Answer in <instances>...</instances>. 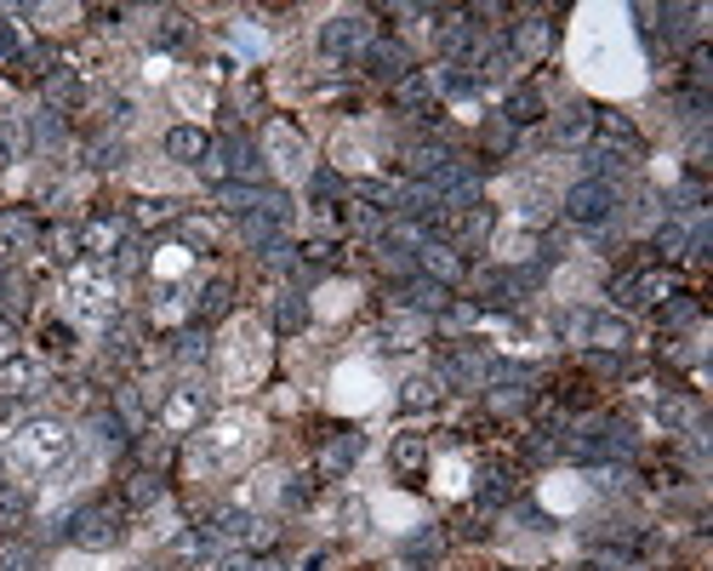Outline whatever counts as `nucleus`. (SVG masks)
I'll list each match as a JSON object with an SVG mask.
<instances>
[{
  "mask_svg": "<svg viewBox=\"0 0 713 571\" xmlns=\"http://www.w3.org/2000/svg\"><path fill=\"white\" fill-rule=\"evenodd\" d=\"M29 309H35L29 281H23V275H7V281H0V320H12V326H17V320H29Z\"/></svg>",
  "mask_w": 713,
  "mask_h": 571,
  "instance_id": "obj_39",
  "label": "nucleus"
},
{
  "mask_svg": "<svg viewBox=\"0 0 713 571\" xmlns=\"http://www.w3.org/2000/svg\"><path fill=\"white\" fill-rule=\"evenodd\" d=\"M40 92H46V109H52V115H63V109H74V104H81V97H86V81H81V74H74V69H52V74H46V81H40Z\"/></svg>",
  "mask_w": 713,
  "mask_h": 571,
  "instance_id": "obj_29",
  "label": "nucleus"
},
{
  "mask_svg": "<svg viewBox=\"0 0 713 571\" xmlns=\"http://www.w3.org/2000/svg\"><path fill=\"white\" fill-rule=\"evenodd\" d=\"M7 457H12L17 475L46 480V475H58V468L74 457V435L58 424V417H29V424H17V429H12Z\"/></svg>",
  "mask_w": 713,
  "mask_h": 571,
  "instance_id": "obj_1",
  "label": "nucleus"
},
{
  "mask_svg": "<svg viewBox=\"0 0 713 571\" xmlns=\"http://www.w3.org/2000/svg\"><path fill=\"white\" fill-rule=\"evenodd\" d=\"M508 498H514V475L508 468H486L479 475V509H502Z\"/></svg>",
  "mask_w": 713,
  "mask_h": 571,
  "instance_id": "obj_41",
  "label": "nucleus"
},
{
  "mask_svg": "<svg viewBox=\"0 0 713 571\" xmlns=\"http://www.w3.org/2000/svg\"><path fill=\"white\" fill-rule=\"evenodd\" d=\"M0 281H7V246H0Z\"/></svg>",
  "mask_w": 713,
  "mask_h": 571,
  "instance_id": "obj_64",
  "label": "nucleus"
},
{
  "mask_svg": "<svg viewBox=\"0 0 713 571\" xmlns=\"http://www.w3.org/2000/svg\"><path fill=\"white\" fill-rule=\"evenodd\" d=\"M691 235H697V229H685V217H668V223L656 229V252H662V258H685V252H691Z\"/></svg>",
  "mask_w": 713,
  "mask_h": 571,
  "instance_id": "obj_43",
  "label": "nucleus"
},
{
  "mask_svg": "<svg viewBox=\"0 0 713 571\" xmlns=\"http://www.w3.org/2000/svg\"><path fill=\"white\" fill-rule=\"evenodd\" d=\"M589 571H633V555H628V549H594V555H589Z\"/></svg>",
  "mask_w": 713,
  "mask_h": 571,
  "instance_id": "obj_56",
  "label": "nucleus"
},
{
  "mask_svg": "<svg viewBox=\"0 0 713 571\" xmlns=\"http://www.w3.org/2000/svg\"><path fill=\"white\" fill-rule=\"evenodd\" d=\"M548 143L554 148H577V155H582V148L594 143V109L571 104L566 115H548Z\"/></svg>",
  "mask_w": 713,
  "mask_h": 571,
  "instance_id": "obj_19",
  "label": "nucleus"
},
{
  "mask_svg": "<svg viewBox=\"0 0 713 571\" xmlns=\"http://www.w3.org/2000/svg\"><path fill=\"white\" fill-rule=\"evenodd\" d=\"M514 138H520V132H514V127H508V120H502V115H491V120H486V127H479V143H486V155H497V160L508 155V148H514Z\"/></svg>",
  "mask_w": 713,
  "mask_h": 571,
  "instance_id": "obj_46",
  "label": "nucleus"
},
{
  "mask_svg": "<svg viewBox=\"0 0 713 571\" xmlns=\"http://www.w3.org/2000/svg\"><path fill=\"white\" fill-rule=\"evenodd\" d=\"M161 148H166V160H177V166H200V160L212 155V138L200 132V127H171Z\"/></svg>",
  "mask_w": 713,
  "mask_h": 571,
  "instance_id": "obj_26",
  "label": "nucleus"
},
{
  "mask_svg": "<svg viewBox=\"0 0 713 571\" xmlns=\"http://www.w3.org/2000/svg\"><path fill=\"white\" fill-rule=\"evenodd\" d=\"M0 246L29 252V246H40V223H35L29 212H0Z\"/></svg>",
  "mask_w": 713,
  "mask_h": 571,
  "instance_id": "obj_37",
  "label": "nucleus"
},
{
  "mask_svg": "<svg viewBox=\"0 0 713 571\" xmlns=\"http://www.w3.org/2000/svg\"><path fill=\"white\" fill-rule=\"evenodd\" d=\"M115 417H120V424L132 429V435L143 429V401H138V389H132V383H120V389H115Z\"/></svg>",
  "mask_w": 713,
  "mask_h": 571,
  "instance_id": "obj_48",
  "label": "nucleus"
},
{
  "mask_svg": "<svg viewBox=\"0 0 713 571\" xmlns=\"http://www.w3.org/2000/svg\"><path fill=\"white\" fill-rule=\"evenodd\" d=\"M52 69H63L58 63V46L52 40H35V46H23L17 52V63H12V74H29V81H46Z\"/></svg>",
  "mask_w": 713,
  "mask_h": 571,
  "instance_id": "obj_34",
  "label": "nucleus"
},
{
  "mask_svg": "<svg viewBox=\"0 0 713 571\" xmlns=\"http://www.w3.org/2000/svg\"><path fill=\"white\" fill-rule=\"evenodd\" d=\"M337 520H343V532H366V520H371V509H366V503H360V498H348V503H343V514H337Z\"/></svg>",
  "mask_w": 713,
  "mask_h": 571,
  "instance_id": "obj_59",
  "label": "nucleus"
},
{
  "mask_svg": "<svg viewBox=\"0 0 713 571\" xmlns=\"http://www.w3.org/2000/svg\"><path fill=\"white\" fill-rule=\"evenodd\" d=\"M486 371H491V360L479 355L474 343H456L451 355H440L435 378H440V383H456V389H486Z\"/></svg>",
  "mask_w": 713,
  "mask_h": 571,
  "instance_id": "obj_15",
  "label": "nucleus"
},
{
  "mask_svg": "<svg viewBox=\"0 0 713 571\" xmlns=\"http://www.w3.org/2000/svg\"><path fill=\"white\" fill-rule=\"evenodd\" d=\"M29 520V498L17 486H0V532H17Z\"/></svg>",
  "mask_w": 713,
  "mask_h": 571,
  "instance_id": "obj_45",
  "label": "nucleus"
},
{
  "mask_svg": "<svg viewBox=\"0 0 713 571\" xmlns=\"http://www.w3.org/2000/svg\"><path fill=\"white\" fill-rule=\"evenodd\" d=\"M502 120H508V127H514V132H525V127H543V120H548L543 92H537V86H514V92H508V104H502Z\"/></svg>",
  "mask_w": 713,
  "mask_h": 571,
  "instance_id": "obj_24",
  "label": "nucleus"
},
{
  "mask_svg": "<svg viewBox=\"0 0 713 571\" xmlns=\"http://www.w3.org/2000/svg\"><path fill=\"white\" fill-rule=\"evenodd\" d=\"M200 417H206V394H200V383H183V389L166 394V406H161L166 435H194Z\"/></svg>",
  "mask_w": 713,
  "mask_h": 571,
  "instance_id": "obj_18",
  "label": "nucleus"
},
{
  "mask_svg": "<svg viewBox=\"0 0 713 571\" xmlns=\"http://www.w3.org/2000/svg\"><path fill=\"white\" fill-rule=\"evenodd\" d=\"M251 571H286V560H274V555H263V560H251Z\"/></svg>",
  "mask_w": 713,
  "mask_h": 571,
  "instance_id": "obj_63",
  "label": "nucleus"
},
{
  "mask_svg": "<svg viewBox=\"0 0 713 571\" xmlns=\"http://www.w3.org/2000/svg\"><path fill=\"white\" fill-rule=\"evenodd\" d=\"M309 320H314V309H309V297H302V292H280V297H274V332L297 337Z\"/></svg>",
  "mask_w": 713,
  "mask_h": 571,
  "instance_id": "obj_30",
  "label": "nucleus"
},
{
  "mask_svg": "<svg viewBox=\"0 0 713 571\" xmlns=\"http://www.w3.org/2000/svg\"><path fill=\"white\" fill-rule=\"evenodd\" d=\"M548 52H554V17L525 12L514 29H508V58L514 63H543Z\"/></svg>",
  "mask_w": 713,
  "mask_h": 571,
  "instance_id": "obj_12",
  "label": "nucleus"
},
{
  "mask_svg": "<svg viewBox=\"0 0 713 571\" xmlns=\"http://www.w3.org/2000/svg\"><path fill=\"white\" fill-rule=\"evenodd\" d=\"M394 104L405 109V115H417V120H435L440 115V97H435V81H428L423 69H412L405 81L394 86Z\"/></svg>",
  "mask_w": 713,
  "mask_h": 571,
  "instance_id": "obj_23",
  "label": "nucleus"
},
{
  "mask_svg": "<svg viewBox=\"0 0 713 571\" xmlns=\"http://www.w3.org/2000/svg\"><path fill=\"white\" fill-rule=\"evenodd\" d=\"M389 468L400 480H417L423 468H428V435H394L389 445Z\"/></svg>",
  "mask_w": 713,
  "mask_h": 571,
  "instance_id": "obj_27",
  "label": "nucleus"
},
{
  "mask_svg": "<svg viewBox=\"0 0 713 571\" xmlns=\"http://www.w3.org/2000/svg\"><path fill=\"white\" fill-rule=\"evenodd\" d=\"M628 171H633V155H622V148H610V143H589V148H582V178H589V183L617 189Z\"/></svg>",
  "mask_w": 713,
  "mask_h": 571,
  "instance_id": "obj_20",
  "label": "nucleus"
},
{
  "mask_svg": "<svg viewBox=\"0 0 713 571\" xmlns=\"http://www.w3.org/2000/svg\"><path fill=\"white\" fill-rule=\"evenodd\" d=\"M428 326H435L428 314L394 309V314H389V326H383V343H389V349H417V343H428Z\"/></svg>",
  "mask_w": 713,
  "mask_h": 571,
  "instance_id": "obj_28",
  "label": "nucleus"
},
{
  "mask_svg": "<svg viewBox=\"0 0 713 571\" xmlns=\"http://www.w3.org/2000/svg\"><path fill=\"white\" fill-rule=\"evenodd\" d=\"M166 498V480L155 468H138V475H126V509H155Z\"/></svg>",
  "mask_w": 713,
  "mask_h": 571,
  "instance_id": "obj_35",
  "label": "nucleus"
},
{
  "mask_svg": "<svg viewBox=\"0 0 713 571\" xmlns=\"http://www.w3.org/2000/svg\"><path fill=\"white\" fill-rule=\"evenodd\" d=\"M440 549H445V537H440V532H423V537L405 543V560H435Z\"/></svg>",
  "mask_w": 713,
  "mask_h": 571,
  "instance_id": "obj_57",
  "label": "nucleus"
},
{
  "mask_svg": "<svg viewBox=\"0 0 713 571\" xmlns=\"http://www.w3.org/2000/svg\"><path fill=\"white\" fill-rule=\"evenodd\" d=\"M633 343V326L622 314H594L589 309V326H582V349H610V355H622Z\"/></svg>",
  "mask_w": 713,
  "mask_h": 571,
  "instance_id": "obj_22",
  "label": "nucleus"
},
{
  "mask_svg": "<svg viewBox=\"0 0 713 571\" xmlns=\"http://www.w3.org/2000/svg\"><path fill=\"white\" fill-rule=\"evenodd\" d=\"M46 566V549L29 537H7L0 543V571H40Z\"/></svg>",
  "mask_w": 713,
  "mask_h": 571,
  "instance_id": "obj_36",
  "label": "nucleus"
},
{
  "mask_svg": "<svg viewBox=\"0 0 713 571\" xmlns=\"http://www.w3.org/2000/svg\"><path fill=\"white\" fill-rule=\"evenodd\" d=\"M628 452H633L628 417H589L582 429H566V457H577V463H617Z\"/></svg>",
  "mask_w": 713,
  "mask_h": 571,
  "instance_id": "obj_3",
  "label": "nucleus"
},
{
  "mask_svg": "<svg viewBox=\"0 0 713 571\" xmlns=\"http://www.w3.org/2000/svg\"><path fill=\"white\" fill-rule=\"evenodd\" d=\"M417 275H423V281H440V286L451 292L456 281L468 275V258L456 252L451 240H435V235H428V240L417 246Z\"/></svg>",
  "mask_w": 713,
  "mask_h": 571,
  "instance_id": "obj_13",
  "label": "nucleus"
},
{
  "mask_svg": "<svg viewBox=\"0 0 713 571\" xmlns=\"http://www.w3.org/2000/svg\"><path fill=\"white\" fill-rule=\"evenodd\" d=\"M445 160H456L445 143H412V148H405V171H412V183H428Z\"/></svg>",
  "mask_w": 713,
  "mask_h": 571,
  "instance_id": "obj_31",
  "label": "nucleus"
},
{
  "mask_svg": "<svg viewBox=\"0 0 713 571\" xmlns=\"http://www.w3.org/2000/svg\"><path fill=\"white\" fill-rule=\"evenodd\" d=\"M69 309L74 314H92V320H115V275H109V263H92L81 258L74 263V275H69Z\"/></svg>",
  "mask_w": 713,
  "mask_h": 571,
  "instance_id": "obj_5",
  "label": "nucleus"
},
{
  "mask_svg": "<svg viewBox=\"0 0 713 571\" xmlns=\"http://www.w3.org/2000/svg\"><path fill=\"white\" fill-rule=\"evenodd\" d=\"M479 69H486V81H508L520 63L508 58V46H491V52H479Z\"/></svg>",
  "mask_w": 713,
  "mask_h": 571,
  "instance_id": "obj_52",
  "label": "nucleus"
},
{
  "mask_svg": "<svg viewBox=\"0 0 713 571\" xmlns=\"http://www.w3.org/2000/svg\"><path fill=\"white\" fill-rule=\"evenodd\" d=\"M189 40V17L183 12H161L155 17V46H183Z\"/></svg>",
  "mask_w": 713,
  "mask_h": 571,
  "instance_id": "obj_50",
  "label": "nucleus"
},
{
  "mask_svg": "<svg viewBox=\"0 0 713 571\" xmlns=\"http://www.w3.org/2000/svg\"><path fill=\"white\" fill-rule=\"evenodd\" d=\"M17 52H23V40H17V29H12V23L0 17V58H7V63H17Z\"/></svg>",
  "mask_w": 713,
  "mask_h": 571,
  "instance_id": "obj_61",
  "label": "nucleus"
},
{
  "mask_svg": "<svg viewBox=\"0 0 713 571\" xmlns=\"http://www.w3.org/2000/svg\"><path fill=\"white\" fill-rule=\"evenodd\" d=\"M200 571H251V555L246 549H212L200 560Z\"/></svg>",
  "mask_w": 713,
  "mask_h": 571,
  "instance_id": "obj_51",
  "label": "nucleus"
},
{
  "mask_svg": "<svg viewBox=\"0 0 713 571\" xmlns=\"http://www.w3.org/2000/svg\"><path fill=\"white\" fill-rule=\"evenodd\" d=\"M286 229H292V201H286L280 189H263V201L240 217V240L251 246V252H269V246H280V240H286Z\"/></svg>",
  "mask_w": 713,
  "mask_h": 571,
  "instance_id": "obj_8",
  "label": "nucleus"
},
{
  "mask_svg": "<svg viewBox=\"0 0 713 571\" xmlns=\"http://www.w3.org/2000/svg\"><path fill=\"white\" fill-rule=\"evenodd\" d=\"M126 229H132V223H126L120 212H92V217L81 223V229H74V235H81V258H92V263H109V258L120 252V246L132 240Z\"/></svg>",
  "mask_w": 713,
  "mask_h": 571,
  "instance_id": "obj_11",
  "label": "nucleus"
},
{
  "mask_svg": "<svg viewBox=\"0 0 713 571\" xmlns=\"http://www.w3.org/2000/svg\"><path fill=\"white\" fill-rule=\"evenodd\" d=\"M200 435V445H194V463L200 468H235L246 452H251V424L246 417H217V424H206V429H194Z\"/></svg>",
  "mask_w": 713,
  "mask_h": 571,
  "instance_id": "obj_4",
  "label": "nucleus"
},
{
  "mask_svg": "<svg viewBox=\"0 0 713 571\" xmlns=\"http://www.w3.org/2000/svg\"><path fill=\"white\" fill-rule=\"evenodd\" d=\"M217 148H223V160H228V183H251L258 189L263 183V148L251 143L246 132H228V138H217Z\"/></svg>",
  "mask_w": 713,
  "mask_h": 571,
  "instance_id": "obj_16",
  "label": "nucleus"
},
{
  "mask_svg": "<svg viewBox=\"0 0 713 571\" xmlns=\"http://www.w3.org/2000/svg\"><path fill=\"white\" fill-rule=\"evenodd\" d=\"M104 349L115 360H132L138 355V320H109V326H104Z\"/></svg>",
  "mask_w": 713,
  "mask_h": 571,
  "instance_id": "obj_42",
  "label": "nucleus"
},
{
  "mask_svg": "<svg viewBox=\"0 0 713 571\" xmlns=\"http://www.w3.org/2000/svg\"><path fill=\"white\" fill-rule=\"evenodd\" d=\"M685 326H697V297L674 292L668 309H662V332H685Z\"/></svg>",
  "mask_w": 713,
  "mask_h": 571,
  "instance_id": "obj_44",
  "label": "nucleus"
},
{
  "mask_svg": "<svg viewBox=\"0 0 713 571\" xmlns=\"http://www.w3.org/2000/svg\"><path fill=\"white\" fill-rule=\"evenodd\" d=\"M371 40H377L371 12H331V17L320 23V52H325V58H337V63L366 58V46H371Z\"/></svg>",
  "mask_w": 713,
  "mask_h": 571,
  "instance_id": "obj_7",
  "label": "nucleus"
},
{
  "mask_svg": "<svg viewBox=\"0 0 713 571\" xmlns=\"http://www.w3.org/2000/svg\"><path fill=\"white\" fill-rule=\"evenodd\" d=\"M610 297H617L622 309H640V269H628V275L610 281Z\"/></svg>",
  "mask_w": 713,
  "mask_h": 571,
  "instance_id": "obj_53",
  "label": "nucleus"
},
{
  "mask_svg": "<svg viewBox=\"0 0 713 571\" xmlns=\"http://www.w3.org/2000/svg\"><path fill=\"white\" fill-rule=\"evenodd\" d=\"M46 349H52V355H69V349H74L69 326H46Z\"/></svg>",
  "mask_w": 713,
  "mask_h": 571,
  "instance_id": "obj_62",
  "label": "nucleus"
},
{
  "mask_svg": "<svg viewBox=\"0 0 713 571\" xmlns=\"http://www.w3.org/2000/svg\"><path fill=\"white\" fill-rule=\"evenodd\" d=\"M23 143H29V132H23V120H0V171H7V166L23 155Z\"/></svg>",
  "mask_w": 713,
  "mask_h": 571,
  "instance_id": "obj_49",
  "label": "nucleus"
},
{
  "mask_svg": "<svg viewBox=\"0 0 713 571\" xmlns=\"http://www.w3.org/2000/svg\"><path fill=\"white\" fill-rule=\"evenodd\" d=\"M258 148H263V166H274L280 178H302V171L314 166V160H309V138H302L292 120H269Z\"/></svg>",
  "mask_w": 713,
  "mask_h": 571,
  "instance_id": "obj_10",
  "label": "nucleus"
},
{
  "mask_svg": "<svg viewBox=\"0 0 713 571\" xmlns=\"http://www.w3.org/2000/svg\"><path fill=\"white\" fill-rule=\"evenodd\" d=\"M63 537L74 543V549H86V555L120 549V537H126V509L109 503V498H92V503H81V509L63 520Z\"/></svg>",
  "mask_w": 713,
  "mask_h": 571,
  "instance_id": "obj_2",
  "label": "nucleus"
},
{
  "mask_svg": "<svg viewBox=\"0 0 713 571\" xmlns=\"http://www.w3.org/2000/svg\"><path fill=\"white\" fill-rule=\"evenodd\" d=\"M177 217H183L177 201H132V212H126L132 229H166V223H177Z\"/></svg>",
  "mask_w": 713,
  "mask_h": 571,
  "instance_id": "obj_40",
  "label": "nucleus"
},
{
  "mask_svg": "<svg viewBox=\"0 0 713 571\" xmlns=\"http://www.w3.org/2000/svg\"><path fill=\"white\" fill-rule=\"evenodd\" d=\"M177 366H194V360H206V332H183V337H177Z\"/></svg>",
  "mask_w": 713,
  "mask_h": 571,
  "instance_id": "obj_54",
  "label": "nucleus"
},
{
  "mask_svg": "<svg viewBox=\"0 0 713 571\" xmlns=\"http://www.w3.org/2000/svg\"><path fill=\"white\" fill-rule=\"evenodd\" d=\"M228 297H235V281H228V275L206 281V292L194 297V320H200V326H206V320H223V314H228Z\"/></svg>",
  "mask_w": 713,
  "mask_h": 571,
  "instance_id": "obj_38",
  "label": "nucleus"
},
{
  "mask_svg": "<svg viewBox=\"0 0 713 571\" xmlns=\"http://www.w3.org/2000/svg\"><path fill=\"white\" fill-rule=\"evenodd\" d=\"M445 304H451V292L440 286V281H423V275H412L400 292H394V309H412V314H445Z\"/></svg>",
  "mask_w": 713,
  "mask_h": 571,
  "instance_id": "obj_21",
  "label": "nucleus"
},
{
  "mask_svg": "<svg viewBox=\"0 0 713 571\" xmlns=\"http://www.w3.org/2000/svg\"><path fill=\"white\" fill-rule=\"evenodd\" d=\"M360 452H366V435H360V429H337V435L320 440V463H314V468H320L325 480H343L348 468L360 463Z\"/></svg>",
  "mask_w": 713,
  "mask_h": 571,
  "instance_id": "obj_17",
  "label": "nucleus"
},
{
  "mask_svg": "<svg viewBox=\"0 0 713 571\" xmlns=\"http://www.w3.org/2000/svg\"><path fill=\"white\" fill-rule=\"evenodd\" d=\"M86 166H92V171H120V166H126V143H120V138H97L92 155H86Z\"/></svg>",
  "mask_w": 713,
  "mask_h": 571,
  "instance_id": "obj_47",
  "label": "nucleus"
},
{
  "mask_svg": "<svg viewBox=\"0 0 713 571\" xmlns=\"http://www.w3.org/2000/svg\"><path fill=\"white\" fill-rule=\"evenodd\" d=\"M537 281H543V269H508V263L479 269V275H474L479 304H474V309H520L525 297L537 292Z\"/></svg>",
  "mask_w": 713,
  "mask_h": 571,
  "instance_id": "obj_6",
  "label": "nucleus"
},
{
  "mask_svg": "<svg viewBox=\"0 0 713 571\" xmlns=\"http://www.w3.org/2000/svg\"><path fill=\"white\" fill-rule=\"evenodd\" d=\"M617 189H605V183H589V178H577L566 194H559V212H566V223H577V229H605L610 217H617Z\"/></svg>",
  "mask_w": 713,
  "mask_h": 571,
  "instance_id": "obj_9",
  "label": "nucleus"
},
{
  "mask_svg": "<svg viewBox=\"0 0 713 571\" xmlns=\"http://www.w3.org/2000/svg\"><path fill=\"white\" fill-rule=\"evenodd\" d=\"M314 194H320V201H331V194H348V183L337 178V171H314Z\"/></svg>",
  "mask_w": 713,
  "mask_h": 571,
  "instance_id": "obj_60",
  "label": "nucleus"
},
{
  "mask_svg": "<svg viewBox=\"0 0 713 571\" xmlns=\"http://www.w3.org/2000/svg\"><path fill=\"white\" fill-rule=\"evenodd\" d=\"M29 148H40V155H52V148H63V138H69V127H63V115H52V109H40V115H29Z\"/></svg>",
  "mask_w": 713,
  "mask_h": 571,
  "instance_id": "obj_32",
  "label": "nucleus"
},
{
  "mask_svg": "<svg viewBox=\"0 0 713 571\" xmlns=\"http://www.w3.org/2000/svg\"><path fill=\"white\" fill-rule=\"evenodd\" d=\"M440 394H445V383L435 378V371H428V378H405V383H400V406H405V412H435Z\"/></svg>",
  "mask_w": 713,
  "mask_h": 571,
  "instance_id": "obj_33",
  "label": "nucleus"
},
{
  "mask_svg": "<svg viewBox=\"0 0 713 571\" xmlns=\"http://www.w3.org/2000/svg\"><path fill=\"white\" fill-rule=\"evenodd\" d=\"M360 63H366V74H371V81H383V86H400L405 74L417 69V63H412V46H405V40H394V35L371 40Z\"/></svg>",
  "mask_w": 713,
  "mask_h": 571,
  "instance_id": "obj_14",
  "label": "nucleus"
},
{
  "mask_svg": "<svg viewBox=\"0 0 713 571\" xmlns=\"http://www.w3.org/2000/svg\"><path fill=\"white\" fill-rule=\"evenodd\" d=\"M46 389V371L29 355H7L0 360V394H40Z\"/></svg>",
  "mask_w": 713,
  "mask_h": 571,
  "instance_id": "obj_25",
  "label": "nucleus"
},
{
  "mask_svg": "<svg viewBox=\"0 0 713 571\" xmlns=\"http://www.w3.org/2000/svg\"><path fill=\"white\" fill-rule=\"evenodd\" d=\"M309 498H314V480L309 475H292L286 486H280V503H286V509H302Z\"/></svg>",
  "mask_w": 713,
  "mask_h": 571,
  "instance_id": "obj_55",
  "label": "nucleus"
},
{
  "mask_svg": "<svg viewBox=\"0 0 713 571\" xmlns=\"http://www.w3.org/2000/svg\"><path fill=\"white\" fill-rule=\"evenodd\" d=\"M440 320H445L451 332H463V326H474V320H479V309H474V304H445Z\"/></svg>",
  "mask_w": 713,
  "mask_h": 571,
  "instance_id": "obj_58",
  "label": "nucleus"
}]
</instances>
